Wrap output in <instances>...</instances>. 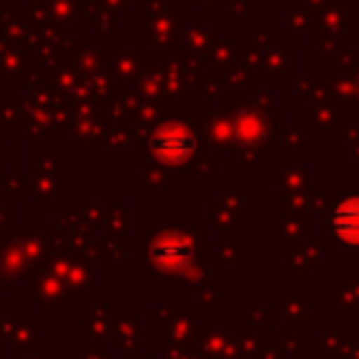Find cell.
Here are the masks:
<instances>
[{
    "label": "cell",
    "instance_id": "cell-3",
    "mask_svg": "<svg viewBox=\"0 0 359 359\" xmlns=\"http://www.w3.org/2000/svg\"><path fill=\"white\" fill-rule=\"evenodd\" d=\"M185 258H188V250H185V244H182L177 236H165V238H160V241L154 244V261H157L160 266H165V269L182 266Z\"/></svg>",
    "mask_w": 359,
    "mask_h": 359
},
{
    "label": "cell",
    "instance_id": "cell-2",
    "mask_svg": "<svg viewBox=\"0 0 359 359\" xmlns=\"http://www.w3.org/2000/svg\"><path fill=\"white\" fill-rule=\"evenodd\" d=\"M334 227L342 241L359 244V199H345L334 213Z\"/></svg>",
    "mask_w": 359,
    "mask_h": 359
},
{
    "label": "cell",
    "instance_id": "cell-1",
    "mask_svg": "<svg viewBox=\"0 0 359 359\" xmlns=\"http://www.w3.org/2000/svg\"><path fill=\"white\" fill-rule=\"evenodd\" d=\"M151 149L160 160H168V163H177V160H185L194 149V137L188 129H180V126H165L154 135L151 140Z\"/></svg>",
    "mask_w": 359,
    "mask_h": 359
}]
</instances>
